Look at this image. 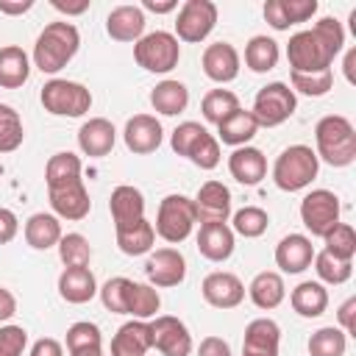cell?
<instances>
[{"mask_svg":"<svg viewBox=\"0 0 356 356\" xmlns=\"http://www.w3.org/2000/svg\"><path fill=\"white\" fill-rule=\"evenodd\" d=\"M153 242H156V231H153V222H147V220L136 222L134 228L117 231V248H120L125 256H142V253H150Z\"/></svg>","mask_w":356,"mask_h":356,"instance_id":"cell-36","label":"cell"},{"mask_svg":"<svg viewBox=\"0 0 356 356\" xmlns=\"http://www.w3.org/2000/svg\"><path fill=\"white\" fill-rule=\"evenodd\" d=\"M239 108V97L231 92V89H211L203 95V103H200V111H203V120L211 122V125H220L225 117H231L234 111Z\"/></svg>","mask_w":356,"mask_h":356,"instance_id":"cell-35","label":"cell"},{"mask_svg":"<svg viewBox=\"0 0 356 356\" xmlns=\"http://www.w3.org/2000/svg\"><path fill=\"white\" fill-rule=\"evenodd\" d=\"M61 239V222L56 214H47V211H36L28 217L25 222V242L33 248V250H47L53 245H58Z\"/></svg>","mask_w":356,"mask_h":356,"instance_id":"cell-28","label":"cell"},{"mask_svg":"<svg viewBox=\"0 0 356 356\" xmlns=\"http://www.w3.org/2000/svg\"><path fill=\"white\" fill-rule=\"evenodd\" d=\"M206 134V128L200 125V122H181L175 131H172V136H170V145H172V150L178 153V156H189V150H192V145L200 139Z\"/></svg>","mask_w":356,"mask_h":356,"instance_id":"cell-48","label":"cell"},{"mask_svg":"<svg viewBox=\"0 0 356 356\" xmlns=\"http://www.w3.org/2000/svg\"><path fill=\"white\" fill-rule=\"evenodd\" d=\"M320 170V159L309 145H289L278 153L273 164V181L284 192H300L306 189Z\"/></svg>","mask_w":356,"mask_h":356,"instance_id":"cell-4","label":"cell"},{"mask_svg":"<svg viewBox=\"0 0 356 356\" xmlns=\"http://www.w3.org/2000/svg\"><path fill=\"white\" fill-rule=\"evenodd\" d=\"M197 250L209 261H225L234 253V231L228 222H200Z\"/></svg>","mask_w":356,"mask_h":356,"instance_id":"cell-22","label":"cell"},{"mask_svg":"<svg viewBox=\"0 0 356 356\" xmlns=\"http://www.w3.org/2000/svg\"><path fill=\"white\" fill-rule=\"evenodd\" d=\"M203 72L206 78H211L214 83H228L239 75V53L231 42H214L203 50Z\"/></svg>","mask_w":356,"mask_h":356,"instance_id":"cell-18","label":"cell"},{"mask_svg":"<svg viewBox=\"0 0 356 356\" xmlns=\"http://www.w3.org/2000/svg\"><path fill=\"white\" fill-rule=\"evenodd\" d=\"M197 222H225L231 217V189L222 181H206L195 197Z\"/></svg>","mask_w":356,"mask_h":356,"instance_id":"cell-16","label":"cell"},{"mask_svg":"<svg viewBox=\"0 0 356 356\" xmlns=\"http://www.w3.org/2000/svg\"><path fill=\"white\" fill-rule=\"evenodd\" d=\"M31 356H64V348H61L58 339H53V337H42V339L33 342Z\"/></svg>","mask_w":356,"mask_h":356,"instance_id":"cell-55","label":"cell"},{"mask_svg":"<svg viewBox=\"0 0 356 356\" xmlns=\"http://www.w3.org/2000/svg\"><path fill=\"white\" fill-rule=\"evenodd\" d=\"M31 8H33V0H0V14L17 17V14H25Z\"/></svg>","mask_w":356,"mask_h":356,"instance_id":"cell-59","label":"cell"},{"mask_svg":"<svg viewBox=\"0 0 356 356\" xmlns=\"http://www.w3.org/2000/svg\"><path fill=\"white\" fill-rule=\"evenodd\" d=\"M131 278L125 275H114L108 278L97 292H100V300L103 306L111 312V314H128V292H131Z\"/></svg>","mask_w":356,"mask_h":356,"instance_id":"cell-44","label":"cell"},{"mask_svg":"<svg viewBox=\"0 0 356 356\" xmlns=\"http://www.w3.org/2000/svg\"><path fill=\"white\" fill-rule=\"evenodd\" d=\"M17 231H19V220H17V214H14L11 209L0 206V245L11 242V239L17 236Z\"/></svg>","mask_w":356,"mask_h":356,"instance_id":"cell-51","label":"cell"},{"mask_svg":"<svg viewBox=\"0 0 356 356\" xmlns=\"http://www.w3.org/2000/svg\"><path fill=\"white\" fill-rule=\"evenodd\" d=\"M267 225H270V217H267L264 209L245 206V209H239L234 214V228L231 231L239 234V236H245V239H256V236H261L267 231Z\"/></svg>","mask_w":356,"mask_h":356,"instance_id":"cell-43","label":"cell"},{"mask_svg":"<svg viewBox=\"0 0 356 356\" xmlns=\"http://www.w3.org/2000/svg\"><path fill=\"white\" fill-rule=\"evenodd\" d=\"M25 139V131H22V120L19 114L0 103V153H14Z\"/></svg>","mask_w":356,"mask_h":356,"instance_id":"cell-45","label":"cell"},{"mask_svg":"<svg viewBox=\"0 0 356 356\" xmlns=\"http://www.w3.org/2000/svg\"><path fill=\"white\" fill-rule=\"evenodd\" d=\"M264 19H267L275 31H286V28H289V22H286V17H284V11H281V0H267V3H264Z\"/></svg>","mask_w":356,"mask_h":356,"instance_id":"cell-53","label":"cell"},{"mask_svg":"<svg viewBox=\"0 0 356 356\" xmlns=\"http://www.w3.org/2000/svg\"><path fill=\"white\" fill-rule=\"evenodd\" d=\"M314 261V245L309 236L303 234H286L278 245H275V264L289 273V275H298L303 273L309 264Z\"/></svg>","mask_w":356,"mask_h":356,"instance_id":"cell-20","label":"cell"},{"mask_svg":"<svg viewBox=\"0 0 356 356\" xmlns=\"http://www.w3.org/2000/svg\"><path fill=\"white\" fill-rule=\"evenodd\" d=\"M342 70H345L348 83H356V47H350V50L345 53V64H342Z\"/></svg>","mask_w":356,"mask_h":356,"instance_id":"cell-60","label":"cell"},{"mask_svg":"<svg viewBox=\"0 0 356 356\" xmlns=\"http://www.w3.org/2000/svg\"><path fill=\"white\" fill-rule=\"evenodd\" d=\"M281 11L289 25H298L317 14V0H281Z\"/></svg>","mask_w":356,"mask_h":356,"instance_id":"cell-50","label":"cell"},{"mask_svg":"<svg viewBox=\"0 0 356 356\" xmlns=\"http://www.w3.org/2000/svg\"><path fill=\"white\" fill-rule=\"evenodd\" d=\"M289 303L300 317H320L328 309V289L320 281H303L292 289Z\"/></svg>","mask_w":356,"mask_h":356,"instance_id":"cell-32","label":"cell"},{"mask_svg":"<svg viewBox=\"0 0 356 356\" xmlns=\"http://www.w3.org/2000/svg\"><path fill=\"white\" fill-rule=\"evenodd\" d=\"M145 275L150 286H178L186 278V259L175 248H159L147 256Z\"/></svg>","mask_w":356,"mask_h":356,"instance_id":"cell-12","label":"cell"},{"mask_svg":"<svg viewBox=\"0 0 356 356\" xmlns=\"http://www.w3.org/2000/svg\"><path fill=\"white\" fill-rule=\"evenodd\" d=\"M161 306V298H159V289L150 286V284H131V292H128V314H134L136 320H150L156 317Z\"/></svg>","mask_w":356,"mask_h":356,"instance_id":"cell-37","label":"cell"},{"mask_svg":"<svg viewBox=\"0 0 356 356\" xmlns=\"http://www.w3.org/2000/svg\"><path fill=\"white\" fill-rule=\"evenodd\" d=\"M248 295H250L253 306H259V309L267 312V309H275V306L286 298V286H284V278H281L278 273L264 270V273H259V275L250 281Z\"/></svg>","mask_w":356,"mask_h":356,"instance_id":"cell-31","label":"cell"},{"mask_svg":"<svg viewBox=\"0 0 356 356\" xmlns=\"http://www.w3.org/2000/svg\"><path fill=\"white\" fill-rule=\"evenodd\" d=\"M44 111L56 114V117H83L92 108V92L78 83V81H67V78H53L42 86L39 95Z\"/></svg>","mask_w":356,"mask_h":356,"instance_id":"cell-7","label":"cell"},{"mask_svg":"<svg viewBox=\"0 0 356 356\" xmlns=\"http://www.w3.org/2000/svg\"><path fill=\"white\" fill-rule=\"evenodd\" d=\"M281 345V328L270 317H256L245 328L242 339V356H278Z\"/></svg>","mask_w":356,"mask_h":356,"instance_id":"cell-17","label":"cell"},{"mask_svg":"<svg viewBox=\"0 0 356 356\" xmlns=\"http://www.w3.org/2000/svg\"><path fill=\"white\" fill-rule=\"evenodd\" d=\"M195 222H197L195 200L186 197V195H167V197L159 203L153 231H156L164 242L178 245V242H184V239L192 234Z\"/></svg>","mask_w":356,"mask_h":356,"instance_id":"cell-5","label":"cell"},{"mask_svg":"<svg viewBox=\"0 0 356 356\" xmlns=\"http://www.w3.org/2000/svg\"><path fill=\"white\" fill-rule=\"evenodd\" d=\"M58 295L67 303H89L97 295V281L89 267H64L58 275Z\"/></svg>","mask_w":356,"mask_h":356,"instance_id":"cell-26","label":"cell"},{"mask_svg":"<svg viewBox=\"0 0 356 356\" xmlns=\"http://www.w3.org/2000/svg\"><path fill=\"white\" fill-rule=\"evenodd\" d=\"M25 345H28V331L22 325L0 328V356H22Z\"/></svg>","mask_w":356,"mask_h":356,"instance_id":"cell-49","label":"cell"},{"mask_svg":"<svg viewBox=\"0 0 356 356\" xmlns=\"http://www.w3.org/2000/svg\"><path fill=\"white\" fill-rule=\"evenodd\" d=\"M228 170H231V175H234L239 184L256 186V184L267 175V159H264V153H261L259 147L245 145V147H236V150L228 156Z\"/></svg>","mask_w":356,"mask_h":356,"instance_id":"cell-25","label":"cell"},{"mask_svg":"<svg viewBox=\"0 0 356 356\" xmlns=\"http://www.w3.org/2000/svg\"><path fill=\"white\" fill-rule=\"evenodd\" d=\"M31 75L28 53L17 44L0 47V86L3 89H19Z\"/></svg>","mask_w":356,"mask_h":356,"instance_id":"cell-29","label":"cell"},{"mask_svg":"<svg viewBox=\"0 0 356 356\" xmlns=\"http://www.w3.org/2000/svg\"><path fill=\"white\" fill-rule=\"evenodd\" d=\"M195 167H200V170H214L217 164H220V142L206 131L195 145H192V150H189V156H186Z\"/></svg>","mask_w":356,"mask_h":356,"instance_id":"cell-47","label":"cell"},{"mask_svg":"<svg viewBox=\"0 0 356 356\" xmlns=\"http://www.w3.org/2000/svg\"><path fill=\"white\" fill-rule=\"evenodd\" d=\"M75 356H103V350H83V353H75Z\"/></svg>","mask_w":356,"mask_h":356,"instance_id":"cell-61","label":"cell"},{"mask_svg":"<svg viewBox=\"0 0 356 356\" xmlns=\"http://www.w3.org/2000/svg\"><path fill=\"white\" fill-rule=\"evenodd\" d=\"M134 58L145 72H156L164 75L170 70L178 67L181 58V44L175 39V33L170 31H153L145 33L139 42H134Z\"/></svg>","mask_w":356,"mask_h":356,"instance_id":"cell-6","label":"cell"},{"mask_svg":"<svg viewBox=\"0 0 356 356\" xmlns=\"http://www.w3.org/2000/svg\"><path fill=\"white\" fill-rule=\"evenodd\" d=\"M323 239H325V250H328L331 256L353 261V253H356V231H353V225L337 222Z\"/></svg>","mask_w":356,"mask_h":356,"instance_id":"cell-46","label":"cell"},{"mask_svg":"<svg viewBox=\"0 0 356 356\" xmlns=\"http://www.w3.org/2000/svg\"><path fill=\"white\" fill-rule=\"evenodd\" d=\"M150 106H153L159 114H164V117H175V114H181V111L189 106V89H186L181 81L167 78V81H161V83L153 86V92H150Z\"/></svg>","mask_w":356,"mask_h":356,"instance_id":"cell-30","label":"cell"},{"mask_svg":"<svg viewBox=\"0 0 356 356\" xmlns=\"http://www.w3.org/2000/svg\"><path fill=\"white\" fill-rule=\"evenodd\" d=\"M14 314H17V298L11 295V289L0 286V323L11 320Z\"/></svg>","mask_w":356,"mask_h":356,"instance_id":"cell-57","label":"cell"},{"mask_svg":"<svg viewBox=\"0 0 356 356\" xmlns=\"http://www.w3.org/2000/svg\"><path fill=\"white\" fill-rule=\"evenodd\" d=\"M200 292H203V300L214 309H234L245 300V284L239 281V275L225 270L209 273L200 284Z\"/></svg>","mask_w":356,"mask_h":356,"instance_id":"cell-13","label":"cell"},{"mask_svg":"<svg viewBox=\"0 0 356 356\" xmlns=\"http://www.w3.org/2000/svg\"><path fill=\"white\" fill-rule=\"evenodd\" d=\"M345 348H348V334L334 325L314 331L309 339V356H345Z\"/></svg>","mask_w":356,"mask_h":356,"instance_id":"cell-38","label":"cell"},{"mask_svg":"<svg viewBox=\"0 0 356 356\" xmlns=\"http://www.w3.org/2000/svg\"><path fill=\"white\" fill-rule=\"evenodd\" d=\"M256 131H259V122H256L253 114L245 111L242 106H239L231 117H225V120L217 125L220 142H222V145H231V147H245V145L256 136Z\"/></svg>","mask_w":356,"mask_h":356,"instance_id":"cell-27","label":"cell"},{"mask_svg":"<svg viewBox=\"0 0 356 356\" xmlns=\"http://www.w3.org/2000/svg\"><path fill=\"white\" fill-rule=\"evenodd\" d=\"M122 139H125V147L131 153H153L159 150L161 139H164V131H161V122L153 117V114H134L128 122H125V131H122Z\"/></svg>","mask_w":356,"mask_h":356,"instance_id":"cell-15","label":"cell"},{"mask_svg":"<svg viewBox=\"0 0 356 356\" xmlns=\"http://www.w3.org/2000/svg\"><path fill=\"white\" fill-rule=\"evenodd\" d=\"M58 256H61L64 267H86L92 259V245L83 234H61Z\"/></svg>","mask_w":356,"mask_h":356,"instance_id":"cell-40","label":"cell"},{"mask_svg":"<svg viewBox=\"0 0 356 356\" xmlns=\"http://www.w3.org/2000/svg\"><path fill=\"white\" fill-rule=\"evenodd\" d=\"M81 47V33L72 22H50L44 25V31L36 36V44H33V64L53 75L58 70H64L72 56L78 53Z\"/></svg>","mask_w":356,"mask_h":356,"instance_id":"cell-2","label":"cell"},{"mask_svg":"<svg viewBox=\"0 0 356 356\" xmlns=\"http://www.w3.org/2000/svg\"><path fill=\"white\" fill-rule=\"evenodd\" d=\"M345 44V28L337 17H323L309 31H298L289 36L286 61L292 72H320L331 70L334 58Z\"/></svg>","mask_w":356,"mask_h":356,"instance_id":"cell-1","label":"cell"},{"mask_svg":"<svg viewBox=\"0 0 356 356\" xmlns=\"http://www.w3.org/2000/svg\"><path fill=\"white\" fill-rule=\"evenodd\" d=\"M317 159L331 167H348L356 159V128L342 114H328L314 125Z\"/></svg>","mask_w":356,"mask_h":356,"instance_id":"cell-3","label":"cell"},{"mask_svg":"<svg viewBox=\"0 0 356 356\" xmlns=\"http://www.w3.org/2000/svg\"><path fill=\"white\" fill-rule=\"evenodd\" d=\"M150 337H153V348L161 356H189L192 353V334L184 325V320H178L172 314H159L150 323Z\"/></svg>","mask_w":356,"mask_h":356,"instance_id":"cell-11","label":"cell"},{"mask_svg":"<svg viewBox=\"0 0 356 356\" xmlns=\"http://www.w3.org/2000/svg\"><path fill=\"white\" fill-rule=\"evenodd\" d=\"M278 56H281L278 42L270 36H253L245 44V64L253 72H270L278 64Z\"/></svg>","mask_w":356,"mask_h":356,"instance_id":"cell-34","label":"cell"},{"mask_svg":"<svg viewBox=\"0 0 356 356\" xmlns=\"http://www.w3.org/2000/svg\"><path fill=\"white\" fill-rule=\"evenodd\" d=\"M353 314H356V298H348V300L339 306V312H337V320H339V325H342L345 334H356V320H353Z\"/></svg>","mask_w":356,"mask_h":356,"instance_id":"cell-54","label":"cell"},{"mask_svg":"<svg viewBox=\"0 0 356 356\" xmlns=\"http://www.w3.org/2000/svg\"><path fill=\"white\" fill-rule=\"evenodd\" d=\"M217 25V6L211 0H186L178 8L175 19V39L181 42H203Z\"/></svg>","mask_w":356,"mask_h":356,"instance_id":"cell-9","label":"cell"},{"mask_svg":"<svg viewBox=\"0 0 356 356\" xmlns=\"http://www.w3.org/2000/svg\"><path fill=\"white\" fill-rule=\"evenodd\" d=\"M106 33L117 42H139L145 33V11L139 6H117L106 17Z\"/></svg>","mask_w":356,"mask_h":356,"instance_id":"cell-24","label":"cell"},{"mask_svg":"<svg viewBox=\"0 0 356 356\" xmlns=\"http://www.w3.org/2000/svg\"><path fill=\"white\" fill-rule=\"evenodd\" d=\"M75 181H83L81 178V159L70 150L53 153L47 159V167H44L47 189H58V186H67V184H75Z\"/></svg>","mask_w":356,"mask_h":356,"instance_id":"cell-33","label":"cell"},{"mask_svg":"<svg viewBox=\"0 0 356 356\" xmlns=\"http://www.w3.org/2000/svg\"><path fill=\"white\" fill-rule=\"evenodd\" d=\"M300 220L312 236H325L339 222V197L331 189H312L300 200Z\"/></svg>","mask_w":356,"mask_h":356,"instance_id":"cell-10","label":"cell"},{"mask_svg":"<svg viewBox=\"0 0 356 356\" xmlns=\"http://www.w3.org/2000/svg\"><path fill=\"white\" fill-rule=\"evenodd\" d=\"M114 142H117V131L106 117H92L78 128V147L92 159L111 153Z\"/></svg>","mask_w":356,"mask_h":356,"instance_id":"cell-21","label":"cell"},{"mask_svg":"<svg viewBox=\"0 0 356 356\" xmlns=\"http://www.w3.org/2000/svg\"><path fill=\"white\" fill-rule=\"evenodd\" d=\"M142 11H153V14H170L178 8V0H142L139 6Z\"/></svg>","mask_w":356,"mask_h":356,"instance_id":"cell-58","label":"cell"},{"mask_svg":"<svg viewBox=\"0 0 356 356\" xmlns=\"http://www.w3.org/2000/svg\"><path fill=\"white\" fill-rule=\"evenodd\" d=\"M50 6L61 14H67V17H78L89 8V0H50Z\"/></svg>","mask_w":356,"mask_h":356,"instance_id":"cell-56","label":"cell"},{"mask_svg":"<svg viewBox=\"0 0 356 356\" xmlns=\"http://www.w3.org/2000/svg\"><path fill=\"white\" fill-rule=\"evenodd\" d=\"M295 108H298V97L289 89V83L273 81V83H267L256 92L250 114L259 122V128H275V125L286 122L295 114Z\"/></svg>","mask_w":356,"mask_h":356,"instance_id":"cell-8","label":"cell"},{"mask_svg":"<svg viewBox=\"0 0 356 356\" xmlns=\"http://www.w3.org/2000/svg\"><path fill=\"white\" fill-rule=\"evenodd\" d=\"M47 197H50V206L56 211V217L61 220H83L92 209V200H89V192L83 186V181H75V184H67V186H58V189H47Z\"/></svg>","mask_w":356,"mask_h":356,"instance_id":"cell-19","label":"cell"},{"mask_svg":"<svg viewBox=\"0 0 356 356\" xmlns=\"http://www.w3.org/2000/svg\"><path fill=\"white\" fill-rule=\"evenodd\" d=\"M292 92L309 95V97H323L334 86V70H320V72H289Z\"/></svg>","mask_w":356,"mask_h":356,"instance_id":"cell-42","label":"cell"},{"mask_svg":"<svg viewBox=\"0 0 356 356\" xmlns=\"http://www.w3.org/2000/svg\"><path fill=\"white\" fill-rule=\"evenodd\" d=\"M197 356H231V345L222 337H206L197 348Z\"/></svg>","mask_w":356,"mask_h":356,"instance_id":"cell-52","label":"cell"},{"mask_svg":"<svg viewBox=\"0 0 356 356\" xmlns=\"http://www.w3.org/2000/svg\"><path fill=\"white\" fill-rule=\"evenodd\" d=\"M103 345V337H100V328L89 320H81V323H72L67 328V350L70 356L75 353H83V350H100Z\"/></svg>","mask_w":356,"mask_h":356,"instance_id":"cell-39","label":"cell"},{"mask_svg":"<svg viewBox=\"0 0 356 356\" xmlns=\"http://www.w3.org/2000/svg\"><path fill=\"white\" fill-rule=\"evenodd\" d=\"M108 211H111V220H114V231H125V228H134L136 222L145 220V195L136 189V186H117L108 197Z\"/></svg>","mask_w":356,"mask_h":356,"instance_id":"cell-14","label":"cell"},{"mask_svg":"<svg viewBox=\"0 0 356 356\" xmlns=\"http://www.w3.org/2000/svg\"><path fill=\"white\" fill-rule=\"evenodd\" d=\"M150 348H153V337L147 320H131L120 325L111 339V356H145Z\"/></svg>","mask_w":356,"mask_h":356,"instance_id":"cell-23","label":"cell"},{"mask_svg":"<svg viewBox=\"0 0 356 356\" xmlns=\"http://www.w3.org/2000/svg\"><path fill=\"white\" fill-rule=\"evenodd\" d=\"M314 270H317L320 281H325V284H345L353 275V261L337 259L328 250H320V253H314Z\"/></svg>","mask_w":356,"mask_h":356,"instance_id":"cell-41","label":"cell"}]
</instances>
